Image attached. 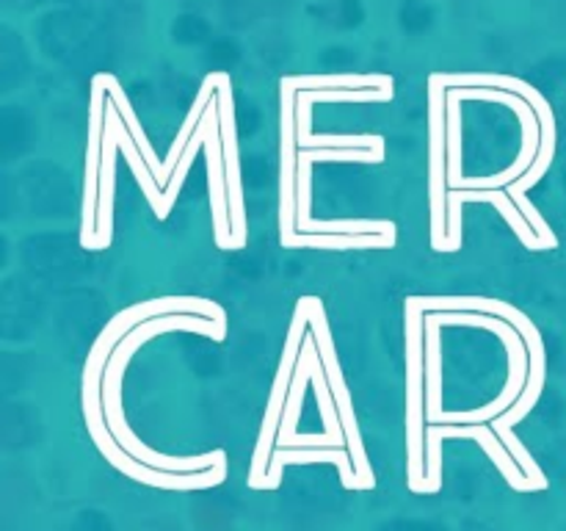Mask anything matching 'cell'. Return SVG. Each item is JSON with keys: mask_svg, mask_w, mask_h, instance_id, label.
<instances>
[{"mask_svg": "<svg viewBox=\"0 0 566 531\" xmlns=\"http://www.w3.org/2000/svg\"><path fill=\"white\" fill-rule=\"evenodd\" d=\"M307 315H310V296H304L296 308V319H293L291 332H287V343H285V354H282V365L276 371V382H274V393H271V407L269 415H265V426H263V437H260V448H258V459H254V476H252V485H258V476L263 473V459L269 457V442L271 435L276 429V415H280L282 402L287 396V385L291 379L296 376V360L302 357V335H304V324H307Z\"/></svg>", "mask_w": 566, "mask_h": 531, "instance_id": "obj_1", "label": "cell"}, {"mask_svg": "<svg viewBox=\"0 0 566 531\" xmlns=\"http://www.w3.org/2000/svg\"><path fill=\"white\" fill-rule=\"evenodd\" d=\"M468 199H484V202H492L503 216L509 219V225L514 227L523 243L528 249H551L539 236L531 232V227L525 225L523 214L514 208V199H506V194L501 188H468V191H457L453 188L451 194V210H448V227H451V241H448V249H459V241H462V230H459V205L468 202Z\"/></svg>", "mask_w": 566, "mask_h": 531, "instance_id": "obj_2", "label": "cell"}, {"mask_svg": "<svg viewBox=\"0 0 566 531\" xmlns=\"http://www.w3.org/2000/svg\"><path fill=\"white\" fill-rule=\"evenodd\" d=\"M310 324L315 326L313 335H315V343H318V354H321V360H324L326 374H329V385L337 396V407H340V413H343V424L348 426L352 446H354V451H357L359 462H363V454H359V440H357V424H354V409H352V402H348L346 385H343L340 363H337V354H335V343H332V332L326 330V315H324V310H321V302L315 296L310 299ZM363 470H365V465H363Z\"/></svg>", "mask_w": 566, "mask_h": 531, "instance_id": "obj_3", "label": "cell"}, {"mask_svg": "<svg viewBox=\"0 0 566 531\" xmlns=\"http://www.w3.org/2000/svg\"><path fill=\"white\" fill-rule=\"evenodd\" d=\"M315 160H363V164H381L385 155L381 153H363V149H315V153L298 155V171H296V227L307 232L310 219V171H313Z\"/></svg>", "mask_w": 566, "mask_h": 531, "instance_id": "obj_4", "label": "cell"}, {"mask_svg": "<svg viewBox=\"0 0 566 531\" xmlns=\"http://www.w3.org/2000/svg\"><path fill=\"white\" fill-rule=\"evenodd\" d=\"M116 138H119V144H122V149H125L127 160H130L133 171H136V175H138V183H142V188H144V194H147V199H149V205H153V210H155V214H158V219H166V216H169V210H166V194H160L158 183H155L153 177H149L147 160H144V155H142V149H138V144H133L130 138H127V133H125V127H122L119 116H116Z\"/></svg>", "mask_w": 566, "mask_h": 531, "instance_id": "obj_5", "label": "cell"}, {"mask_svg": "<svg viewBox=\"0 0 566 531\" xmlns=\"http://www.w3.org/2000/svg\"><path fill=\"white\" fill-rule=\"evenodd\" d=\"M370 147L376 153H385V142L379 136H298V147Z\"/></svg>", "mask_w": 566, "mask_h": 531, "instance_id": "obj_6", "label": "cell"}]
</instances>
